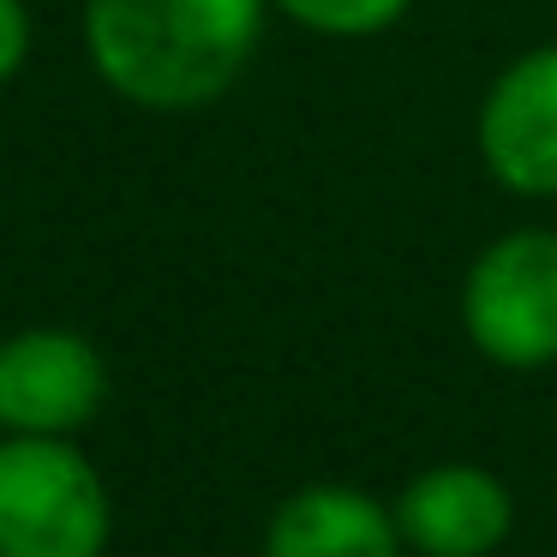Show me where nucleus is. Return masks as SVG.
Instances as JSON below:
<instances>
[{"label":"nucleus","instance_id":"9","mask_svg":"<svg viewBox=\"0 0 557 557\" xmlns=\"http://www.w3.org/2000/svg\"><path fill=\"white\" fill-rule=\"evenodd\" d=\"M25 61H30V13L25 0H0V85L18 78Z\"/></svg>","mask_w":557,"mask_h":557},{"label":"nucleus","instance_id":"3","mask_svg":"<svg viewBox=\"0 0 557 557\" xmlns=\"http://www.w3.org/2000/svg\"><path fill=\"white\" fill-rule=\"evenodd\" d=\"M461 330L492 366L540 372L557 360V234H497L461 282Z\"/></svg>","mask_w":557,"mask_h":557},{"label":"nucleus","instance_id":"5","mask_svg":"<svg viewBox=\"0 0 557 557\" xmlns=\"http://www.w3.org/2000/svg\"><path fill=\"white\" fill-rule=\"evenodd\" d=\"M480 157L516 198H557V42L528 49L480 102Z\"/></svg>","mask_w":557,"mask_h":557},{"label":"nucleus","instance_id":"6","mask_svg":"<svg viewBox=\"0 0 557 557\" xmlns=\"http://www.w3.org/2000/svg\"><path fill=\"white\" fill-rule=\"evenodd\" d=\"M389 509L413 557H492L516 528V492L480 461H437L413 473Z\"/></svg>","mask_w":557,"mask_h":557},{"label":"nucleus","instance_id":"7","mask_svg":"<svg viewBox=\"0 0 557 557\" xmlns=\"http://www.w3.org/2000/svg\"><path fill=\"white\" fill-rule=\"evenodd\" d=\"M401 528L384 497L360 485H300L270 509L264 557H401Z\"/></svg>","mask_w":557,"mask_h":557},{"label":"nucleus","instance_id":"4","mask_svg":"<svg viewBox=\"0 0 557 557\" xmlns=\"http://www.w3.org/2000/svg\"><path fill=\"white\" fill-rule=\"evenodd\" d=\"M109 401V360L78 330H13L0 342V432L78 437Z\"/></svg>","mask_w":557,"mask_h":557},{"label":"nucleus","instance_id":"2","mask_svg":"<svg viewBox=\"0 0 557 557\" xmlns=\"http://www.w3.org/2000/svg\"><path fill=\"white\" fill-rule=\"evenodd\" d=\"M114 497L73 437H0V557H102Z\"/></svg>","mask_w":557,"mask_h":557},{"label":"nucleus","instance_id":"1","mask_svg":"<svg viewBox=\"0 0 557 557\" xmlns=\"http://www.w3.org/2000/svg\"><path fill=\"white\" fill-rule=\"evenodd\" d=\"M264 0H85V49L114 97L150 114L210 109L246 73Z\"/></svg>","mask_w":557,"mask_h":557},{"label":"nucleus","instance_id":"8","mask_svg":"<svg viewBox=\"0 0 557 557\" xmlns=\"http://www.w3.org/2000/svg\"><path fill=\"white\" fill-rule=\"evenodd\" d=\"M276 7L318 37H377L408 18L413 0H276Z\"/></svg>","mask_w":557,"mask_h":557}]
</instances>
